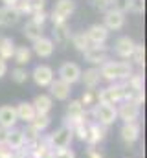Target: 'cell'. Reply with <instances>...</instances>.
I'll return each mask as SVG.
<instances>
[{
	"instance_id": "6da1fadb",
	"label": "cell",
	"mask_w": 147,
	"mask_h": 158,
	"mask_svg": "<svg viewBox=\"0 0 147 158\" xmlns=\"http://www.w3.org/2000/svg\"><path fill=\"white\" fill-rule=\"evenodd\" d=\"M132 72V64L129 61H107L99 66V76L101 79L109 81V83H120L131 77Z\"/></svg>"
},
{
	"instance_id": "7a4b0ae2",
	"label": "cell",
	"mask_w": 147,
	"mask_h": 158,
	"mask_svg": "<svg viewBox=\"0 0 147 158\" xmlns=\"http://www.w3.org/2000/svg\"><path fill=\"white\" fill-rule=\"evenodd\" d=\"M125 99V86L123 81L120 83H110L109 86L98 90V103H107V105H118Z\"/></svg>"
},
{
	"instance_id": "3957f363",
	"label": "cell",
	"mask_w": 147,
	"mask_h": 158,
	"mask_svg": "<svg viewBox=\"0 0 147 158\" xmlns=\"http://www.w3.org/2000/svg\"><path fill=\"white\" fill-rule=\"evenodd\" d=\"M92 118L96 123H99L101 127H110L114 125V121L118 119L116 112V105H107V103H96L92 107Z\"/></svg>"
},
{
	"instance_id": "277c9868",
	"label": "cell",
	"mask_w": 147,
	"mask_h": 158,
	"mask_svg": "<svg viewBox=\"0 0 147 158\" xmlns=\"http://www.w3.org/2000/svg\"><path fill=\"white\" fill-rule=\"evenodd\" d=\"M75 11V2L74 0H57L52 13L48 15L52 19V24L53 26H61V24H66L68 17Z\"/></svg>"
},
{
	"instance_id": "5b68a950",
	"label": "cell",
	"mask_w": 147,
	"mask_h": 158,
	"mask_svg": "<svg viewBox=\"0 0 147 158\" xmlns=\"http://www.w3.org/2000/svg\"><path fill=\"white\" fill-rule=\"evenodd\" d=\"M72 140H74V132H72V129L66 127V125H61L59 129H55V131L46 138V142H48V145H50L52 149H65V147H70Z\"/></svg>"
},
{
	"instance_id": "8992f818",
	"label": "cell",
	"mask_w": 147,
	"mask_h": 158,
	"mask_svg": "<svg viewBox=\"0 0 147 158\" xmlns=\"http://www.w3.org/2000/svg\"><path fill=\"white\" fill-rule=\"evenodd\" d=\"M85 61L86 63H90V64H103V63H107L109 61V48L105 46V44H92L85 53Z\"/></svg>"
},
{
	"instance_id": "52a82bcc",
	"label": "cell",
	"mask_w": 147,
	"mask_h": 158,
	"mask_svg": "<svg viewBox=\"0 0 147 158\" xmlns=\"http://www.w3.org/2000/svg\"><path fill=\"white\" fill-rule=\"evenodd\" d=\"M30 76H32V79H33V83H35L37 86H40V88L50 86V83L55 79L53 68H52V66H48V64H37Z\"/></svg>"
},
{
	"instance_id": "ba28073f",
	"label": "cell",
	"mask_w": 147,
	"mask_h": 158,
	"mask_svg": "<svg viewBox=\"0 0 147 158\" xmlns=\"http://www.w3.org/2000/svg\"><path fill=\"white\" fill-rule=\"evenodd\" d=\"M116 112H118V119H121L123 123L138 121V118H140V105H136L132 101H121V103H118Z\"/></svg>"
},
{
	"instance_id": "9c48e42d",
	"label": "cell",
	"mask_w": 147,
	"mask_h": 158,
	"mask_svg": "<svg viewBox=\"0 0 147 158\" xmlns=\"http://www.w3.org/2000/svg\"><path fill=\"white\" fill-rule=\"evenodd\" d=\"M81 66L79 64H75V63H63L61 66H59V70H57V76L61 81H65V83H68V85H74V83H77L79 79H81Z\"/></svg>"
},
{
	"instance_id": "30bf717a",
	"label": "cell",
	"mask_w": 147,
	"mask_h": 158,
	"mask_svg": "<svg viewBox=\"0 0 147 158\" xmlns=\"http://www.w3.org/2000/svg\"><path fill=\"white\" fill-rule=\"evenodd\" d=\"M105 136H107V129L105 127H101L96 121H88V125H86V140H85V143H88V147L99 145L105 140Z\"/></svg>"
},
{
	"instance_id": "8fae6325",
	"label": "cell",
	"mask_w": 147,
	"mask_h": 158,
	"mask_svg": "<svg viewBox=\"0 0 147 158\" xmlns=\"http://www.w3.org/2000/svg\"><path fill=\"white\" fill-rule=\"evenodd\" d=\"M4 143H6L13 153H19V151H22V149H26V145H28L22 129H17V127H13V129L7 131V136H6V142H4Z\"/></svg>"
},
{
	"instance_id": "7c38bea8",
	"label": "cell",
	"mask_w": 147,
	"mask_h": 158,
	"mask_svg": "<svg viewBox=\"0 0 147 158\" xmlns=\"http://www.w3.org/2000/svg\"><path fill=\"white\" fill-rule=\"evenodd\" d=\"M134 48H136V42L131 39L129 35H121V37H118L116 42H114V46H112L114 53H116L118 57H121V59H131Z\"/></svg>"
},
{
	"instance_id": "4fadbf2b",
	"label": "cell",
	"mask_w": 147,
	"mask_h": 158,
	"mask_svg": "<svg viewBox=\"0 0 147 158\" xmlns=\"http://www.w3.org/2000/svg\"><path fill=\"white\" fill-rule=\"evenodd\" d=\"M140 134H142V125L138 121H129V123H123L121 129H120V136L121 140L127 143V145H132L140 140Z\"/></svg>"
},
{
	"instance_id": "5bb4252c",
	"label": "cell",
	"mask_w": 147,
	"mask_h": 158,
	"mask_svg": "<svg viewBox=\"0 0 147 158\" xmlns=\"http://www.w3.org/2000/svg\"><path fill=\"white\" fill-rule=\"evenodd\" d=\"M103 26L109 31H118L125 26V13L121 9H109L103 17Z\"/></svg>"
},
{
	"instance_id": "9a60e30c",
	"label": "cell",
	"mask_w": 147,
	"mask_h": 158,
	"mask_svg": "<svg viewBox=\"0 0 147 158\" xmlns=\"http://www.w3.org/2000/svg\"><path fill=\"white\" fill-rule=\"evenodd\" d=\"M50 98L57 99V101H68L70 99V94H72V85L61 81V79H53L50 83Z\"/></svg>"
},
{
	"instance_id": "2e32d148",
	"label": "cell",
	"mask_w": 147,
	"mask_h": 158,
	"mask_svg": "<svg viewBox=\"0 0 147 158\" xmlns=\"http://www.w3.org/2000/svg\"><path fill=\"white\" fill-rule=\"evenodd\" d=\"M53 50H55V42L50 39V37H40L33 42V48H32V53H35L37 57L40 59H48L53 55Z\"/></svg>"
},
{
	"instance_id": "e0dca14e",
	"label": "cell",
	"mask_w": 147,
	"mask_h": 158,
	"mask_svg": "<svg viewBox=\"0 0 147 158\" xmlns=\"http://www.w3.org/2000/svg\"><path fill=\"white\" fill-rule=\"evenodd\" d=\"M86 39L90 40V44H105L109 39V30L103 24H92L86 31H85Z\"/></svg>"
},
{
	"instance_id": "ac0fdd59",
	"label": "cell",
	"mask_w": 147,
	"mask_h": 158,
	"mask_svg": "<svg viewBox=\"0 0 147 158\" xmlns=\"http://www.w3.org/2000/svg\"><path fill=\"white\" fill-rule=\"evenodd\" d=\"M79 81H83L85 88H88V90H96V88L99 86V83H101L99 68H96V66L86 68L85 72H81V79H79Z\"/></svg>"
},
{
	"instance_id": "d6986e66",
	"label": "cell",
	"mask_w": 147,
	"mask_h": 158,
	"mask_svg": "<svg viewBox=\"0 0 147 158\" xmlns=\"http://www.w3.org/2000/svg\"><path fill=\"white\" fill-rule=\"evenodd\" d=\"M19 123L17 112L13 105H2L0 107V127L2 129H13Z\"/></svg>"
},
{
	"instance_id": "ffe728a7",
	"label": "cell",
	"mask_w": 147,
	"mask_h": 158,
	"mask_svg": "<svg viewBox=\"0 0 147 158\" xmlns=\"http://www.w3.org/2000/svg\"><path fill=\"white\" fill-rule=\"evenodd\" d=\"M15 112H17V119L19 121H24L26 125L32 123V119L35 118V109L32 105V101H20L17 107H15Z\"/></svg>"
},
{
	"instance_id": "44dd1931",
	"label": "cell",
	"mask_w": 147,
	"mask_h": 158,
	"mask_svg": "<svg viewBox=\"0 0 147 158\" xmlns=\"http://www.w3.org/2000/svg\"><path fill=\"white\" fill-rule=\"evenodd\" d=\"M32 105H33L37 114H50V110L53 107V99L50 98V94H39L33 98Z\"/></svg>"
},
{
	"instance_id": "7402d4cb",
	"label": "cell",
	"mask_w": 147,
	"mask_h": 158,
	"mask_svg": "<svg viewBox=\"0 0 147 158\" xmlns=\"http://www.w3.org/2000/svg\"><path fill=\"white\" fill-rule=\"evenodd\" d=\"M22 31H24L26 39H30L32 42H35L37 39L44 37V24H37V22H33V20L30 19V20H28V22L24 24Z\"/></svg>"
},
{
	"instance_id": "603a6c76",
	"label": "cell",
	"mask_w": 147,
	"mask_h": 158,
	"mask_svg": "<svg viewBox=\"0 0 147 158\" xmlns=\"http://www.w3.org/2000/svg\"><path fill=\"white\" fill-rule=\"evenodd\" d=\"M53 42H57V44H66V42H70V37H72V31H70V28H68V24H61V26H53Z\"/></svg>"
},
{
	"instance_id": "cb8c5ba5",
	"label": "cell",
	"mask_w": 147,
	"mask_h": 158,
	"mask_svg": "<svg viewBox=\"0 0 147 158\" xmlns=\"http://www.w3.org/2000/svg\"><path fill=\"white\" fill-rule=\"evenodd\" d=\"M15 53V40L11 37H0V59L9 61Z\"/></svg>"
},
{
	"instance_id": "d4e9b609",
	"label": "cell",
	"mask_w": 147,
	"mask_h": 158,
	"mask_svg": "<svg viewBox=\"0 0 147 158\" xmlns=\"http://www.w3.org/2000/svg\"><path fill=\"white\" fill-rule=\"evenodd\" d=\"M32 48H28V46H15V53H13V59H15V63L19 64V66H24V64H28L30 61H32Z\"/></svg>"
},
{
	"instance_id": "484cf974",
	"label": "cell",
	"mask_w": 147,
	"mask_h": 158,
	"mask_svg": "<svg viewBox=\"0 0 147 158\" xmlns=\"http://www.w3.org/2000/svg\"><path fill=\"white\" fill-rule=\"evenodd\" d=\"M28 125L33 127L37 132L40 134V132H44L52 125V118H50V114H35V118L32 119V123H28Z\"/></svg>"
},
{
	"instance_id": "4316f807",
	"label": "cell",
	"mask_w": 147,
	"mask_h": 158,
	"mask_svg": "<svg viewBox=\"0 0 147 158\" xmlns=\"http://www.w3.org/2000/svg\"><path fill=\"white\" fill-rule=\"evenodd\" d=\"M70 40H72L74 48L77 50V52H81V53H85L92 44H90V40L86 39V35H85V31H81V33H72V37H70Z\"/></svg>"
},
{
	"instance_id": "83f0119b",
	"label": "cell",
	"mask_w": 147,
	"mask_h": 158,
	"mask_svg": "<svg viewBox=\"0 0 147 158\" xmlns=\"http://www.w3.org/2000/svg\"><path fill=\"white\" fill-rule=\"evenodd\" d=\"M79 103L88 110V109H92L96 103H98V90H85L83 92V96H81V99H79Z\"/></svg>"
},
{
	"instance_id": "f1b7e54d",
	"label": "cell",
	"mask_w": 147,
	"mask_h": 158,
	"mask_svg": "<svg viewBox=\"0 0 147 158\" xmlns=\"http://www.w3.org/2000/svg\"><path fill=\"white\" fill-rule=\"evenodd\" d=\"M4 9V26H13L20 20V13L15 7H2Z\"/></svg>"
},
{
	"instance_id": "f546056e",
	"label": "cell",
	"mask_w": 147,
	"mask_h": 158,
	"mask_svg": "<svg viewBox=\"0 0 147 158\" xmlns=\"http://www.w3.org/2000/svg\"><path fill=\"white\" fill-rule=\"evenodd\" d=\"M121 11H131V13H144V0H125L121 6Z\"/></svg>"
},
{
	"instance_id": "4dcf8cb0",
	"label": "cell",
	"mask_w": 147,
	"mask_h": 158,
	"mask_svg": "<svg viewBox=\"0 0 147 158\" xmlns=\"http://www.w3.org/2000/svg\"><path fill=\"white\" fill-rule=\"evenodd\" d=\"M30 77V74H28V70L24 68V66H17V68H13L11 70V79L17 83V85H24L26 81Z\"/></svg>"
},
{
	"instance_id": "1f68e13d",
	"label": "cell",
	"mask_w": 147,
	"mask_h": 158,
	"mask_svg": "<svg viewBox=\"0 0 147 158\" xmlns=\"http://www.w3.org/2000/svg\"><path fill=\"white\" fill-rule=\"evenodd\" d=\"M131 59H132L138 66H144V63H145V48H144V44H136V48H134Z\"/></svg>"
},
{
	"instance_id": "d6a6232c",
	"label": "cell",
	"mask_w": 147,
	"mask_h": 158,
	"mask_svg": "<svg viewBox=\"0 0 147 158\" xmlns=\"http://www.w3.org/2000/svg\"><path fill=\"white\" fill-rule=\"evenodd\" d=\"M28 4V13L33 15L39 11H44V6H46V0H26Z\"/></svg>"
},
{
	"instance_id": "836d02e7",
	"label": "cell",
	"mask_w": 147,
	"mask_h": 158,
	"mask_svg": "<svg viewBox=\"0 0 147 158\" xmlns=\"http://www.w3.org/2000/svg\"><path fill=\"white\" fill-rule=\"evenodd\" d=\"M52 158H75V153L72 149L65 147V149H53L52 151Z\"/></svg>"
},
{
	"instance_id": "e575fe53",
	"label": "cell",
	"mask_w": 147,
	"mask_h": 158,
	"mask_svg": "<svg viewBox=\"0 0 147 158\" xmlns=\"http://www.w3.org/2000/svg\"><path fill=\"white\" fill-rule=\"evenodd\" d=\"M46 19H48V13H46V11H39V13H33V15H32V20L37 22V24H44Z\"/></svg>"
},
{
	"instance_id": "d590c367",
	"label": "cell",
	"mask_w": 147,
	"mask_h": 158,
	"mask_svg": "<svg viewBox=\"0 0 147 158\" xmlns=\"http://www.w3.org/2000/svg\"><path fill=\"white\" fill-rule=\"evenodd\" d=\"M86 156H88V158H103V155L99 153V149H96V147H88Z\"/></svg>"
},
{
	"instance_id": "8d00e7d4",
	"label": "cell",
	"mask_w": 147,
	"mask_h": 158,
	"mask_svg": "<svg viewBox=\"0 0 147 158\" xmlns=\"http://www.w3.org/2000/svg\"><path fill=\"white\" fill-rule=\"evenodd\" d=\"M7 74V61H4V59H0V79L4 77Z\"/></svg>"
},
{
	"instance_id": "74e56055",
	"label": "cell",
	"mask_w": 147,
	"mask_h": 158,
	"mask_svg": "<svg viewBox=\"0 0 147 158\" xmlns=\"http://www.w3.org/2000/svg\"><path fill=\"white\" fill-rule=\"evenodd\" d=\"M7 131H9V129H2V127H0V143H4V142H6V136H7Z\"/></svg>"
},
{
	"instance_id": "f35d334b",
	"label": "cell",
	"mask_w": 147,
	"mask_h": 158,
	"mask_svg": "<svg viewBox=\"0 0 147 158\" xmlns=\"http://www.w3.org/2000/svg\"><path fill=\"white\" fill-rule=\"evenodd\" d=\"M0 2L4 4V7H13V6H15L19 0H0Z\"/></svg>"
},
{
	"instance_id": "ab89813d",
	"label": "cell",
	"mask_w": 147,
	"mask_h": 158,
	"mask_svg": "<svg viewBox=\"0 0 147 158\" xmlns=\"http://www.w3.org/2000/svg\"><path fill=\"white\" fill-rule=\"evenodd\" d=\"M0 26H4V9L0 7Z\"/></svg>"
},
{
	"instance_id": "60d3db41",
	"label": "cell",
	"mask_w": 147,
	"mask_h": 158,
	"mask_svg": "<svg viewBox=\"0 0 147 158\" xmlns=\"http://www.w3.org/2000/svg\"><path fill=\"white\" fill-rule=\"evenodd\" d=\"M17 155V158H32V156H28V155H24V153H15Z\"/></svg>"
},
{
	"instance_id": "b9f144b4",
	"label": "cell",
	"mask_w": 147,
	"mask_h": 158,
	"mask_svg": "<svg viewBox=\"0 0 147 158\" xmlns=\"http://www.w3.org/2000/svg\"><path fill=\"white\" fill-rule=\"evenodd\" d=\"M4 158H17V155H9V156H4Z\"/></svg>"
},
{
	"instance_id": "7bdbcfd3",
	"label": "cell",
	"mask_w": 147,
	"mask_h": 158,
	"mask_svg": "<svg viewBox=\"0 0 147 158\" xmlns=\"http://www.w3.org/2000/svg\"><path fill=\"white\" fill-rule=\"evenodd\" d=\"M94 2H96V0H94Z\"/></svg>"
}]
</instances>
